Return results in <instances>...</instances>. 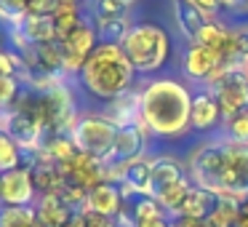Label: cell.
<instances>
[{"label":"cell","instance_id":"7c38bea8","mask_svg":"<svg viewBox=\"0 0 248 227\" xmlns=\"http://www.w3.org/2000/svg\"><path fill=\"white\" fill-rule=\"evenodd\" d=\"M96 46H99L96 30H93L91 19H86V22L62 43V49H64V72L67 75H78Z\"/></svg>","mask_w":248,"mask_h":227},{"label":"cell","instance_id":"60d3db41","mask_svg":"<svg viewBox=\"0 0 248 227\" xmlns=\"http://www.w3.org/2000/svg\"><path fill=\"white\" fill-rule=\"evenodd\" d=\"M237 227H248V198L240 203V222H237Z\"/></svg>","mask_w":248,"mask_h":227},{"label":"cell","instance_id":"e575fe53","mask_svg":"<svg viewBox=\"0 0 248 227\" xmlns=\"http://www.w3.org/2000/svg\"><path fill=\"white\" fill-rule=\"evenodd\" d=\"M22 56L14 54V51L8 49H0V78H11L19 72V67H22Z\"/></svg>","mask_w":248,"mask_h":227},{"label":"cell","instance_id":"4dcf8cb0","mask_svg":"<svg viewBox=\"0 0 248 227\" xmlns=\"http://www.w3.org/2000/svg\"><path fill=\"white\" fill-rule=\"evenodd\" d=\"M19 91H22V83H19L16 75L0 78V113H3V110H11V107H14V102H16Z\"/></svg>","mask_w":248,"mask_h":227},{"label":"cell","instance_id":"b9f144b4","mask_svg":"<svg viewBox=\"0 0 248 227\" xmlns=\"http://www.w3.org/2000/svg\"><path fill=\"white\" fill-rule=\"evenodd\" d=\"M62 3H72V6H80L83 0H62Z\"/></svg>","mask_w":248,"mask_h":227},{"label":"cell","instance_id":"83f0119b","mask_svg":"<svg viewBox=\"0 0 248 227\" xmlns=\"http://www.w3.org/2000/svg\"><path fill=\"white\" fill-rule=\"evenodd\" d=\"M0 227H38L35 206H0Z\"/></svg>","mask_w":248,"mask_h":227},{"label":"cell","instance_id":"277c9868","mask_svg":"<svg viewBox=\"0 0 248 227\" xmlns=\"http://www.w3.org/2000/svg\"><path fill=\"white\" fill-rule=\"evenodd\" d=\"M224 163H227V134L221 131L219 136L200 142L187 155V177L195 187H205L211 193H224Z\"/></svg>","mask_w":248,"mask_h":227},{"label":"cell","instance_id":"4fadbf2b","mask_svg":"<svg viewBox=\"0 0 248 227\" xmlns=\"http://www.w3.org/2000/svg\"><path fill=\"white\" fill-rule=\"evenodd\" d=\"M38 193L32 184L30 166L0 174V206H35Z\"/></svg>","mask_w":248,"mask_h":227},{"label":"cell","instance_id":"d6a6232c","mask_svg":"<svg viewBox=\"0 0 248 227\" xmlns=\"http://www.w3.org/2000/svg\"><path fill=\"white\" fill-rule=\"evenodd\" d=\"M93 16H128L123 0H93Z\"/></svg>","mask_w":248,"mask_h":227},{"label":"cell","instance_id":"9c48e42d","mask_svg":"<svg viewBox=\"0 0 248 227\" xmlns=\"http://www.w3.org/2000/svg\"><path fill=\"white\" fill-rule=\"evenodd\" d=\"M224 126L219 99L211 88H195L192 94V110H189V131L195 134H214Z\"/></svg>","mask_w":248,"mask_h":227},{"label":"cell","instance_id":"603a6c76","mask_svg":"<svg viewBox=\"0 0 248 227\" xmlns=\"http://www.w3.org/2000/svg\"><path fill=\"white\" fill-rule=\"evenodd\" d=\"M51 16H54L56 40H59V43H64V40L70 38V35L75 32L83 22H86V16L80 14V6L62 3V0H56V6H54V11H51Z\"/></svg>","mask_w":248,"mask_h":227},{"label":"cell","instance_id":"8992f818","mask_svg":"<svg viewBox=\"0 0 248 227\" xmlns=\"http://www.w3.org/2000/svg\"><path fill=\"white\" fill-rule=\"evenodd\" d=\"M211 91L216 94V99H219L224 123L232 120L237 113L248 110V72H246V65L230 67V70L224 72V78H221Z\"/></svg>","mask_w":248,"mask_h":227},{"label":"cell","instance_id":"cb8c5ba5","mask_svg":"<svg viewBox=\"0 0 248 227\" xmlns=\"http://www.w3.org/2000/svg\"><path fill=\"white\" fill-rule=\"evenodd\" d=\"M109 118L115 120L118 126H128V123H139L141 120V102H139V91H128L123 97L112 99L107 104V113Z\"/></svg>","mask_w":248,"mask_h":227},{"label":"cell","instance_id":"d6986e66","mask_svg":"<svg viewBox=\"0 0 248 227\" xmlns=\"http://www.w3.org/2000/svg\"><path fill=\"white\" fill-rule=\"evenodd\" d=\"M219 206V195L211 193V190L205 187H189L187 198H184L182 203V211H179V216H184V219H198V222H205L211 216V211Z\"/></svg>","mask_w":248,"mask_h":227},{"label":"cell","instance_id":"d4e9b609","mask_svg":"<svg viewBox=\"0 0 248 227\" xmlns=\"http://www.w3.org/2000/svg\"><path fill=\"white\" fill-rule=\"evenodd\" d=\"M125 209L131 211L136 225H144V222H155V219L168 216L166 211H163V206L157 203V198H152V195H136L131 203H125Z\"/></svg>","mask_w":248,"mask_h":227},{"label":"cell","instance_id":"d590c367","mask_svg":"<svg viewBox=\"0 0 248 227\" xmlns=\"http://www.w3.org/2000/svg\"><path fill=\"white\" fill-rule=\"evenodd\" d=\"M83 216H86V227H115V219H109L104 214H96V211L83 209Z\"/></svg>","mask_w":248,"mask_h":227},{"label":"cell","instance_id":"3957f363","mask_svg":"<svg viewBox=\"0 0 248 227\" xmlns=\"http://www.w3.org/2000/svg\"><path fill=\"white\" fill-rule=\"evenodd\" d=\"M123 51L131 59L136 75H152V72L163 70L171 56V38L163 27L150 22L134 24L131 32L123 40Z\"/></svg>","mask_w":248,"mask_h":227},{"label":"cell","instance_id":"5b68a950","mask_svg":"<svg viewBox=\"0 0 248 227\" xmlns=\"http://www.w3.org/2000/svg\"><path fill=\"white\" fill-rule=\"evenodd\" d=\"M120 126L115 123L109 115L104 113H86L75 120L70 136L75 142L78 152H86L91 158H99V161H107L109 152H112L115 136H118Z\"/></svg>","mask_w":248,"mask_h":227},{"label":"cell","instance_id":"30bf717a","mask_svg":"<svg viewBox=\"0 0 248 227\" xmlns=\"http://www.w3.org/2000/svg\"><path fill=\"white\" fill-rule=\"evenodd\" d=\"M59 168H62V174L67 177V182L83 187L86 193L93 190V187H99L102 182H109V166L102 163L99 158L86 155V152H78L72 161L62 163Z\"/></svg>","mask_w":248,"mask_h":227},{"label":"cell","instance_id":"e0dca14e","mask_svg":"<svg viewBox=\"0 0 248 227\" xmlns=\"http://www.w3.org/2000/svg\"><path fill=\"white\" fill-rule=\"evenodd\" d=\"M86 209L88 211H96V214H104V216H109V219H115V216L125 209L123 193H120V187L115 182H102L99 187L88 190Z\"/></svg>","mask_w":248,"mask_h":227},{"label":"cell","instance_id":"7bdbcfd3","mask_svg":"<svg viewBox=\"0 0 248 227\" xmlns=\"http://www.w3.org/2000/svg\"><path fill=\"white\" fill-rule=\"evenodd\" d=\"M123 3H125V6L131 8V6H134V3H139V0H123Z\"/></svg>","mask_w":248,"mask_h":227},{"label":"cell","instance_id":"1f68e13d","mask_svg":"<svg viewBox=\"0 0 248 227\" xmlns=\"http://www.w3.org/2000/svg\"><path fill=\"white\" fill-rule=\"evenodd\" d=\"M224 134L230 136V139H235V142L248 145V110H243V113H237L232 120H227Z\"/></svg>","mask_w":248,"mask_h":227},{"label":"cell","instance_id":"52a82bcc","mask_svg":"<svg viewBox=\"0 0 248 227\" xmlns=\"http://www.w3.org/2000/svg\"><path fill=\"white\" fill-rule=\"evenodd\" d=\"M150 131L147 126L141 123H128V126H120L118 129V136H115V145H112V152L104 163L107 166H123V163L134 161V158H141L147 155L150 150Z\"/></svg>","mask_w":248,"mask_h":227},{"label":"cell","instance_id":"ab89813d","mask_svg":"<svg viewBox=\"0 0 248 227\" xmlns=\"http://www.w3.org/2000/svg\"><path fill=\"white\" fill-rule=\"evenodd\" d=\"M136 227H173V219H171V216H163V219L144 222V225H136Z\"/></svg>","mask_w":248,"mask_h":227},{"label":"cell","instance_id":"4316f807","mask_svg":"<svg viewBox=\"0 0 248 227\" xmlns=\"http://www.w3.org/2000/svg\"><path fill=\"white\" fill-rule=\"evenodd\" d=\"M22 166H27L24 150L11 139L8 131H0V174L14 171V168H22Z\"/></svg>","mask_w":248,"mask_h":227},{"label":"cell","instance_id":"f546056e","mask_svg":"<svg viewBox=\"0 0 248 227\" xmlns=\"http://www.w3.org/2000/svg\"><path fill=\"white\" fill-rule=\"evenodd\" d=\"M56 198L62 200V203L67 206V209H72V211H83L86 209V198H88V193L83 187H78V184H72V182H64L59 190H56Z\"/></svg>","mask_w":248,"mask_h":227},{"label":"cell","instance_id":"ac0fdd59","mask_svg":"<svg viewBox=\"0 0 248 227\" xmlns=\"http://www.w3.org/2000/svg\"><path fill=\"white\" fill-rule=\"evenodd\" d=\"M75 211L67 209L56 195H40L35 200V222L38 227H67Z\"/></svg>","mask_w":248,"mask_h":227},{"label":"cell","instance_id":"9a60e30c","mask_svg":"<svg viewBox=\"0 0 248 227\" xmlns=\"http://www.w3.org/2000/svg\"><path fill=\"white\" fill-rule=\"evenodd\" d=\"M171 11H173V24H176L179 35L187 43H198V35L208 24V16L195 6L192 0H171Z\"/></svg>","mask_w":248,"mask_h":227},{"label":"cell","instance_id":"7402d4cb","mask_svg":"<svg viewBox=\"0 0 248 227\" xmlns=\"http://www.w3.org/2000/svg\"><path fill=\"white\" fill-rule=\"evenodd\" d=\"M91 24L96 30L99 43H112V46H123L125 35L134 27L128 16H91Z\"/></svg>","mask_w":248,"mask_h":227},{"label":"cell","instance_id":"8d00e7d4","mask_svg":"<svg viewBox=\"0 0 248 227\" xmlns=\"http://www.w3.org/2000/svg\"><path fill=\"white\" fill-rule=\"evenodd\" d=\"M192 3H195V6H198L200 11H203L205 16H208V19H219V14L224 11L219 0H192Z\"/></svg>","mask_w":248,"mask_h":227},{"label":"cell","instance_id":"44dd1931","mask_svg":"<svg viewBox=\"0 0 248 227\" xmlns=\"http://www.w3.org/2000/svg\"><path fill=\"white\" fill-rule=\"evenodd\" d=\"M16 30L32 46L56 40V27H54V16H51V14H27V16H24V22L19 24Z\"/></svg>","mask_w":248,"mask_h":227},{"label":"cell","instance_id":"7a4b0ae2","mask_svg":"<svg viewBox=\"0 0 248 227\" xmlns=\"http://www.w3.org/2000/svg\"><path fill=\"white\" fill-rule=\"evenodd\" d=\"M78 83L91 99L99 102H112L134 88L136 70L131 59L125 56L123 46L99 43L86 59L83 70L78 72Z\"/></svg>","mask_w":248,"mask_h":227},{"label":"cell","instance_id":"6da1fadb","mask_svg":"<svg viewBox=\"0 0 248 227\" xmlns=\"http://www.w3.org/2000/svg\"><path fill=\"white\" fill-rule=\"evenodd\" d=\"M192 86L179 78H152L139 88L141 123L155 139H182L189 134Z\"/></svg>","mask_w":248,"mask_h":227},{"label":"cell","instance_id":"74e56055","mask_svg":"<svg viewBox=\"0 0 248 227\" xmlns=\"http://www.w3.org/2000/svg\"><path fill=\"white\" fill-rule=\"evenodd\" d=\"M224 11L235 14V16H246V14H248V0H227Z\"/></svg>","mask_w":248,"mask_h":227},{"label":"cell","instance_id":"f35d334b","mask_svg":"<svg viewBox=\"0 0 248 227\" xmlns=\"http://www.w3.org/2000/svg\"><path fill=\"white\" fill-rule=\"evenodd\" d=\"M173 227H205V222H198V219H184V216H176V219H173Z\"/></svg>","mask_w":248,"mask_h":227},{"label":"cell","instance_id":"836d02e7","mask_svg":"<svg viewBox=\"0 0 248 227\" xmlns=\"http://www.w3.org/2000/svg\"><path fill=\"white\" fill-rule=\"evenodd\" d=\"M232 43H235L237 65H246L248 62V24H243V27H232Z\"/></svg>","mask_w":248,"mask_h":227},{"label":"cell","instance_id":"ffe728a7","mask_svg":"<svg viewBox=\"0 0 248 227\" xmlns=\"http://www.w3.org/2000/svg\"><path fill=\"white\" fill-rule=\"evenodd\" d=\"M30 174H32L35 193L40 195H56V190L67 182V177L62 174L59 163H27Z\"/></svg>","mask_w":248,"mask_h":227},{"label":"cell","instance_id":"f1b7e54d","mask_svg":"<svg viewBox=\"0 0 248 227\" xmlns=\"http://www.w3.org/2000/svg\"><path fill=\"white\" fill-rule=\"evenodd\" d=\"M27 3L30 0H0V22L8 27H19L27 16Z\"/></svg>","mask_w":248,"mask_h":227},{"label":"cell","instance_id":"ee69618b","mask_svg":"<svg viewBox=\"0 0 248 227\" xmlns=\"http://www.w3.org/2000/svg\"><path fill=\"white\" fill-rule=\"evenodd\" d=\"M246 72H248V62H246Z\"/></svg>","mask_w":248,"mask_h":227},{"label":"cell","instance_id":"2e32d148","mask_svg":"<svg viewBox=\"0 0 248 227\" xmlns=\"http://www.w3.org/2000/svg\"><path fill=\"white\" fill-rule=\"evenodd\" d=\"M184 177H187V168L176 155H168V152L152 155V198H157L163 190H168Z\"/></svg>","mask_w":248,"mask_h":227},{"label":"cell","instance_id":"484cf974","mask_svg":"<svg viewBox=\"0 0 248 227\" xmlns=\"http://www.w3.org/2000/svg\"><path fill=\"white\" fill-rule=\"evenodd\" d=\"M189 187H192V182H189V177H184V179H179L176 184H171L168 190H163V193L157 195V203L163 206V211H166L171 219H176V216H179V211H182V203H184V198H187Z\"/></svg>","mask_w":248,"mask_h":227},{"label":"cell","instance_id":"5bb4252c","mask_svg":"<svg viewBox=\"0 0 248 227\" xmlns=\"http://www.w3.org/2000/svg\"><path fill=\"white\" fill-rule=\"evenodd\" d=\"M219 65H221L219 54L211 51V49H205V46H200V43H189L187 49H184V54H182V62H179L184 78H187L189 83H195L198 88L205 86V81L214 75V70Z\"/></svg>","mask_w":248,"mask_h":227},{"label":"cell","instance_id":"8fae6325","mask_svg":"<svg viewBox=\"0 0 248 227\" xmlns=\"http://www.w3.org/2000/svg\"><path fill=\"white\" fill-rule=\"evenodd\" d=\"M123 200L131 203L136 195H152V155H141L123 163L118 174Z\"/></svg>","mask_w":248,"mask_h":227},{"label":"cell","instance_id":"ba28073f","mask_svg":"<svg viewBox=\"0 0 248 227\" xmlns=\"http://www.w3.org/2000/svg\"><path fill=\"white\" fill-rule=\"evenodd\" d=\"M246 200L248 198V145L227 136V163H224V193Z\"/></svg>","mask_w":248,"mask_h":227}]
</instances>
